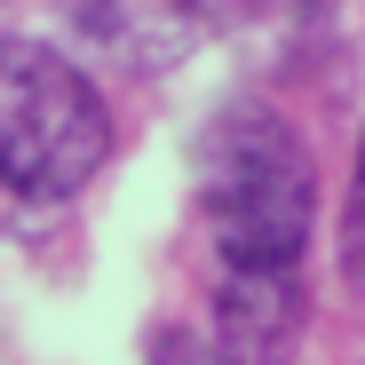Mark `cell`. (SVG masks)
Masks as SVG:
<instances>
[{"mask_svg": "<svg viewBox=\"0 0 365 365\" xmlns=\"http://www.w3.org/2000/svg\"><path fill=\"white\" fill-rule=\"evenodd\" d=\"M191 191L207 215V238L222 270H294L310 247L318 215V167L294 119L270 103H222L199 151H191Z\"/></svg>", "mask_w": 365, "mask_h": 365, "instance_id": "6da1fadb", "label": "cell"}, {"mask_svg": "<svg viewBox=\"0 0 365 365\" xmlns=\"http://www.w3.org/2000/svg\"><path fill=\"white\" fill-rule=\"evenodd\" d=\"M111 159V111L72 56L0 32V191L72 199Z\"/></svg>", "mask_w": 365, "mask_h": 365, "instance_id": "7a4b0ae2", "label": "cell"}, {"mask_svg": "<svg viewBox=\"0 0 365 365\" xmlns=\"http://www.w3.org/2000/svg\"><path fill=\"white\" fill-rule=\"evenodd\" d=\"M294 318H302L294 270H230L222 278V326H215V341L230 349V365H286Z\"/></svg>", "mask_w": 365, "mask_h": 365, "instance_id": "3957f363", "label": "cell"}, {"mask_svg": "<svg viewBox=\"0 0 365 365\" xmlns=\"http://www.w3.org/2000/svg\"><path fill=\"white\" fill-rule=\"evenodd\" d=\"M143 365H230V349H222L215 334H182V326H175V334H159V341H151V357H143Z\"/></svg>", "mask_w": 365, "mask_h": 365, "instance_id": "277c9868", "label": "cell"}, {"mask_svg": "<svg viewBox=\"0 0 365 365\" xmlns=\"http://www.w3.org/2000/svg\"><path fill=\"white\" fill-rule=\"evenodd\" d=\"M349 255L365 262V143H357V191H349Z\"/></svg>", "mask_w": 365, "mask_h": 365, "instance_id": "5b68a950", "label": "cell"}]
</instances>
